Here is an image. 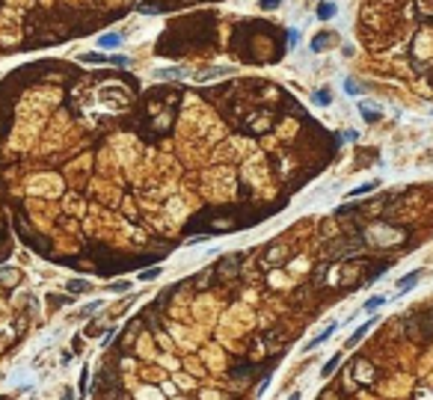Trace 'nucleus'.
<instances>
[{
	"label": "nucleus",
	"instance_id": "9b49d317",
	"mask_svg": "<svg viewBox=\"0 0 433 400\" xmlns=\"http://www.w3.org/2000/svg\"><path fill=\"white\" fill-rule=\"evenodd\" d=\"M338 362H341V356H335V359H330V362H327V365H323V377H330V374H333V371L338 368Z\"/></svg>",
	"mask_w": 433,
	"mask_h": 400
},
{
	"label": "nucleus",
	"instance_id": "f8f14e48",
	"mask_svg": "<svg viewBox=\"0 0 433 400\" xmlns=\"http://www.w3.org/2000/svg\"><path fill=\"white\" fill-rule=\"evenodd\" d=\"M80 62H110V59L101 57V54H83V57H80Z\"/></svg>",
	"mask_w": 433,
	"mask_h": 400
},
{
	"label": "nucleus",
	"instance_id": "7ed1b4c3",
	"mask_svg": "<svg viewBox=\"0 0 433 400\" xmlns=\"http://www.w3.org/2000/svg\"><path fill=\"white\" fill-rule=\"evenodd\" d=\"M116 45H122V36L119 33H107V36H101V39H98V48H116Z\"/></svg>",
	"mask_w": 433,
	"mask_h": 400
},
{
	"label": "nucleus",
	"instance_id": "a211bd4d",
	"mask_svg": "<svg viewBox=\"0 0 433 400\" xmlns=\"http://www.w3.org/2000/svg\"><path fill=\"white\" fill-rule=\"evenodd\" d=\"M128 287H131L128 282H116V285H113V290H128Z\"/></svg>",
	"mask_w": 433,
	"mask_h": 400
},
{
	"label": "nucleus",
	"instance_id": "f3484780",
	"mask_svg": "<svg viewBox=\"0 0 433 400\" xmlns=\"http://www.w3.org/2000/svg\"><path fill=\"white\" fill-rule=\"evenodd\" d=\"M3 279H6V282H15L18 273H15V270H6V273H0V282H3Z\"/></svg>",
	"mask_w": 433,
	"mask_h": 400
},
{
	"label": "nucleus",
	"instance_id": "6ab92c4d",
	"mask_svg": "<svg viewBox=\"0 0 433 400\" xmlns=\"http://www.w3.org/2000/svg\"><path fill=\"white\" fill-rule=\"evenodd\" d=\"M288 400H300V394H291V397H288Z\"/></svg>",
	"mask_w": 433,
	"mask_h": 400
},
{
	"label": "nucleus",
	"instance_id": "20e7f679",
	"mask_svg": "<svg viewBox=\"0 0 433 400\" xmlns=\"http://www.w3.org/2000/svg\"><path fill=\"white\" fill-rule=\"evenodd\" d=\"M368 329H371V320H368L365 326H359V329H356V332H353V335L347 338V347H356L359 341H362V338H365V332H368Z\"/></svg>",
	"mask_w": 433,
	"mask_h": 400
},
{
	"label": "nucleus",
	"instance_id": "1a4fd4ad",
	"mask_svg": "<svg viewBox=\"0 0 433 400\" xmlns=\"http://www.w3.org/2000/svg\"><path fill=\"white\" fill-rule=\"evenodd\" d=\"M377 187V181H368V184H362V187H356V190H350V196H365V193H371Z\"/></svg>",
	"mask_w": 433,
	"mask_h": 400
},
{
	"label": "nucleus",
	"instance_id": "aec40b11",
	"mask_svg": "<svg viewBox=\"0 0 433 400\" xmlns=\"http://www.w3.org/2000/svg\"><path fill=\"white\" fill-rule=\"evenodd\" d=\"M0 400H6V397H0Z\"/></svg>",
	"mask_w": 433,
	"mask_h": 400
},
{
	"label": "nucleus",
	"instance_id": "9d476101",
	"mask_svg": "<svg viewBox=\"0 0 433 400\" xmlns=\"http://www.w3.org/2000/svg\"><path fill=\"white\" fill-rule=\"evenodd\" d=\"M327 39H330V33H320L317 39L312 42V51H323V45H327Z\"/></svg>",
	"mask_w": 433,
	"mask_h": 400
},
{
	"label": "nucleus",
	"instance_id": "dca6fc26",
	"mask_svg": "<svg viewBox=\"0 0 433 400\" xmlns=\"http://www.w3.org/2000/svg\"><path fill=\"white\" fill-rule=\"evenodd\" d=\"M282 0H261V9H279Z\"/></svg>",
	"mask_w": 433,
	"mask_h": 400
},
{
	"label": "nucleus",
	"instance_id": "4468645a",
	"mask_svg": "<svg viewBox=\"0 0 433 400\" xmlns=\"http://www.w3.org/2000/svg\"><path fill=\"white\" fill-rule=\"evenodd\" d=\"M110 62H113V65H119V68H128V65H131V59H128V57H110Z\"/></svg>",
	"mask_w": 433,
	"mask_h": 400
},
{
	"label": "nucleus",
	"instance_id": "39448f33",
	"mask_svg": "<svg viewBox=\"0 0 433 400\" xmlns=\"http://www.w3.org/2000/svg\"><path fill=\"white\" fill-rule=\"evenodd\" d=\"M380 305H386V297H383V294H377V297H371V300H368V303L362 305V311H368V314H374V311H377Z\"/></svg>",
	"mask_w": 433,
	"mask_h": 400
},
{
	"label": "nucleus",
	"instance_id": "ddd939ff",
	"mask_svg": "<svg viewBox=\"0 0 433 400\" xmlns=\"http://www.w3.org/2000/svg\"><path fill=\"white\" fill-rule=\"evenodd\" d=\"M157 276H160V270H157V267H152V270H142V273H139V279H142V282H152V279H157Z\"/></svg>",
	"mask_w": 433,
	"mask_h": 400
},
{
	"label": "nucleus",
	"instance_id": "0eeeda50",
	"mask_svg": "<svg viewBox=\"0 0 433 400\" xmlns=\"http://www.w3.org/2000/svg\"><path fill=\"white\" fill-rule=\"evenodd\" d=\"M333 15H335V6H333V3H320V6H317V18H320V21H330Z\"/></svg>",
	"mask_w": 433,
	"mask_h": 400
},
{
	"label": "nucleus",
	"instance_id": "6e6552de",
	"mask_svg": "<svg viewBox=\"0 0 433 400\" xmlns=\"http://www.w3.org/2000/svg\"><path fill=\"white\" fill-rule=\"evenodd\" d=\"M333 101V95H330V89H320L317 95H315V104H320V107H327Z\"/></svg>",
	"mask_w": 433,
	"mask_h": 400
},
{
	"label": "nucleus",
	"instance_id": "f257e3e1",
	"mask_svg": "<svg viewBox=\"0 0 433 400\" xmlns=\"http://www.w3.org/2000/svg\"><path fill=\"white\" fill-rule=\"evenodd\" d=\"M418 279H421V270H413V273H407V276L398 282V294H407V290H413Z\"/></svg>",
	"mask_w": 433,
	"mask_h": 400
},
{
	"label": "nucleus",
	"instance_id": "2eb2a0df",
	"mask_svg": "<svg viewBox=\"0 0 433 400\" xmlns=\"http://www.w3.org/2000/svg\"><path fill=\"white\" fill-rule=\"evenodd\" d=\"M297 42H300V33H297V30H288V45H291V48H294Z\"/></svg>",
	"mask_w": 433,
	"mask_h": 400
},
{
	"label": "nucleus",
	"instance_id": "423d86ee",
	"mask_svg": "<svg viewBox=\"0 0 433 400\" xmlns=\"http://www.w3.org/2000/svg\"><path fill=\"white\" fill-rule=\"evenodd\" d=\"M68 290H71V294H83V290H89V282L86 279H71L68 282Z\"/></svg>",
	"mask_w": 433,
	"mask_h": 400
},
{
	"label": "nucleus",
	"instance_id": "f03ea898",
	"mask_svg": "<svg viewBox=\"0 0 433 400\" xmlns=\"http://www.w3.org/2000/svg\"><path fill=\"white\" fill-rule=\"evenodd\" d=\"M333 332H335V323H330V326H327V329H323V332H320L317 338H312V341H306V344H303V350H312V347H317V344H323V341H327V338H330Z\"/></svg>",
	"mask_w": 433,
	"mask_h": 400
}]
</instances>
